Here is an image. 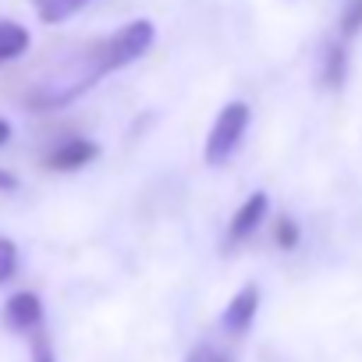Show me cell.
I'll use <instances>...</instances> for the list:
<instances>
[{"label":"cell","mask_w":362,"mask_h":362,"mask_svg":"<svg viewBox=\"0 0 362 362\" xmlns=\"http://www.w3.org/2000/svg\"><path fill=\"white\" fill-rule=\"evenodd\" d=\"M18 189V177L11 170H0V192H15Z\"/></svg>","instance_id":"15"},{"label":"cell","mask_w":362,"mask_h":362,"mask_svg":"<svg viewBox=\"0 0 362 362\" xmlns=\"http://www.w3.org/2000/svg\"><path fill=\"white\" fill-rule=\"evenodd\" d=\"M33 362H54V351L43 330H33Z\"/></svg>","instance_id":"13"},{"label":"cell","mask_w":362,"mask_h":362,"mask_svg":"<svg viewBox=\"0 0 362 362\" xmlns=\"http://www.w3.org/2000/svg\"><path fill=\"white\" fill-rule=\"evenodd\" d=\"M249 121H252V107H249L245 100H231V103H224L221 114H217V121H214V128H210V135H206L203 160H206L210 167H224V163L238 153Z\"/></svg>","instance_id":"2"},{"label":"cell","mask_w":362,"mask_h":362,"mask_svg":"<svg viewBox=\"0 0 362 362\" xmlns=\"http://www.w3.org/2000/svg\"><path fill=\"white\" fill-rule=\"evenodd\" d=\"M344 78H348V50H344V40H334L323 57V82L330 89H341Z\"/></svg>","instance_id":"9"},{"label":"cell","mask_w":362,"mask_h":362,"mask_svg":"<svg viewBox=\"0 0 362 362\" xmlns=\"http://www.w3.org/2000/svg\"><path fill=\"white\" fill-rule=\"evenodd\" d=\"M256 313H259V288H256V284H245V288L228 302V309L221 313V327H224L228 334L242 337V334L252 327Z\"/></svg>","instance_id":"5"},{"label":"cell","mask_w":362,"mask_h":362,"mask_svg":"<svg viewBox=\"0 0 362 362\" xmlns=\"http://www.w3.org/2000/svg\"><path fill=\"white\" fill-rule=\"evenodd\" d=\"M18 270V245L8 242V238H0V284L11 281Z\"/></svg>","instance_id":"11"},{"label":"cell","mask_w":362,"mask_h":362,"mask_svg":"<svg viewBox=\"0 0 362 362\" xmlns=\"http://www.w3.org/2000/svg\"><path fill=\"white\" fill-rule=\"evenodd\" d=\"M86 4H89V0H33V8H36L43 25H61L71 15H78Z\"/></svg>","instance_id":"8"},{"label":"cell","mask_w":362,"mask_h":362,"mask_svg":"<svg viewBox=\"0 0 362 362\" xmlns=\"http://www.w3.org/2000/svg\"><path fill=\"white\" fill-rule=\"evenodd\" d=\"M8 139H11V124H8L4 117H0V146H4Z\"/></svg>","instance_id":"16"},{"label":"cell","mask_w":362,"mask_h":362,"mask_svg":"<svg viewBox=\"0 0 362 362\" xmlns=\"http://www.w3.org/2000/svg\"><path fill=\"white\" fill-rule=\"evenodd\" d=\"M114 71H117V61L110 54V40L86 43L71 57L57 61L40 82H33V89L25 93V103L33 110H61L75 103L78 96H86L103 75H114Z\"/></svg>","instance_id":"1"},{"label":"cell","mask_w":362,"mask_h":362,"mask_svg":"<svg viewBox=\"0 0 362 362\" xmlns=\"http://www.w3.org/2000/svg\"><path fill=\"white\" fill-rule=\"evenodd\" d=\"M96 156H100V146H96L93 139H64L61 146H54V149L47 153L43 163H47L50 170L68 174V170H82V167H89Z\"/></svg>","instance_id":"4"},{"label":"cell","mask_w":362,"mask_h":362,"mask_svg":"<svg viewBox=\"0 0 362 362\" xmlns=\"http://www.w3.org/2000/svg\"><path fill=\"white\" fill-rule=\"evenodd\" d=\"M267 210H270L267 192H252V196L235 210V217H231V224H228V249H235V245H242L245 238H252L256 228L263 224Z\"/></svg>","instance_id":"3"},{"label":"cell","mask_w":362,"mask_h":362,"mask_svg":"<svg viewBox=\"0 0 362 362\" xmlns=\"http://www.w3.org/2000/svg\"><path fill=\"white\" fill-rule=\"evenodd\" d=\"M29 29L18 25V22H0V68L18 61L25 50H29Z\"/></svg>","instance_id":"7"},{"label":"cell","mask_w":362,"mask_h":362,"mask_svg":"<svg viewBox=\"0 0 362 362\" xmlns=\"http://www.w3.org/2000/svg\"><path fill=\"white\" fill-rule=\"evenodd\" d=\"M185 362H231L224 351H217V348H210V344H199L196 351H189V358Z\"/></svg>","instance_id":"14"},{"label":"cell","mask_w":362,"mask_h":362,"mask_svg":"<svg viewBox=\"0 0 362 362\" xmlns=\"http://www.w3.org/2000/svg\"><path fill=\"white\" fill-rule=\"evenodd\" d=\"M274 242H277L284 252H291V249L298 245V224H295L291 217H281L277 228H274Z\"/></svg>","instance_id":"12"},{"label":"cell","mask_w":362,"mask_h":362,"mask_svg":"<svg viewBox=\"0 0 362 362\" xmlns=\"http://www.w3.org/2000/svg\"><path fill=\"white\" fill-rule=\"evenodd\" d=\"M337 25H341L337 33H341L344 43H348L351 36L362 33V0H348V8L341 11V22H337Z\"/></svg>","instance_id":"10"},{"label":"cell","mask_w":362,"mask_h":362,"mask_svg":"<svg viewBox=\"0 0 362 362\" xmlns=\"http://www.w3.org/2000/svg\"><path fill=\"white\" fill-rule=\"evenodd\" d=\"M4 323H8L11 330H22V334L40 330V323H43V302H40L33 291L11 295L8 305H4Z\"/></svg>","instance_id":"6"}]
</instances>
